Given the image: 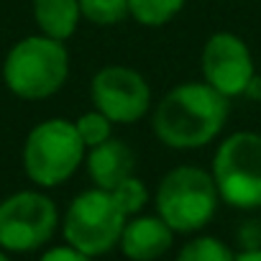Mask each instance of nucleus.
Returning <instances> with one entry per match:
<instances>
[{"instance_id":"nucleus-8","label":"nucleus","mask_w":261,"mask_h":261,"mask_svg":"<svg viewBox=\"0 0 261 261\" xmlns=\"http://www.w3.org/2000/svg\"><path fill=\"white\" fill-rule=\"evenodd\" d=\"M90 100L95 110L108 115L118 125L141 120L151 108V87L146 77L130 67L110 64L95 72L90 80Z\"/></svg>"},{"instance_id":"nucleus-11","label":"nucleus","mask_w":261,"mask_h":261,"mask_svg":"<svg viewBox=\"0 0 261 261\" xmlns=\"http://www.w3.org/2000/svg\"><path fill=\"white\" fill-rule=\"evenodd\" d=\"M85 164H87V174L95 182V187L110 192L118 182H123L125 177L134 174L136 154H134V149H130L125 141L108 139L105 144L87 149Z\"/></svg>"},{"instance_id":"nucleus-1","label":"nucleus","mask_w":261,"mask_h":261,"mask_svg":"<svg viewBox=\"0 0 261 261\" xmlns=\"http://www.w3.org/2000/svg\"><path fill=\"white\" fill-rule=\"evenodd\" d=\"M230 97L207 82H185L172 87L151 113L154 136L177 151H192L213 144L228 123Z\"/></svg>"},{"instance_id":"nucleus-18","label":"nucleus","mask_w":261,"mask_h":261,"mask_svg":"<svg viewBox=\"0 0 261 261\" xmlns=\"http://www.w3.org/2000/svg\"><path fill=\"white\" fill-rule=\"evenodd\" d=\"M39 261H92V256H87V253H82V251H77V248H72V246L67 243V246H54V248H49Z\"/></svg>"},{"instance_id":"nucleus-14","label":"nucleus","mask_w":261,"mask_h":261,"mask_svg":"<svg viewBox=\"0 0 261 261\" xmlns=\"http://www.w3.org/2000/svg\"><path fill=\"white\" fill-rule=\"evenodd\" d=\"M177 261H236V253L215 236H197L179 248Z\"/></svg>"},{"instance_id":"nucleus-13","label":"nucleus","mask_w":261,"mask_h":261,"mask_svg":"<svg viewBox=\"0 0 261 261\" xmlns=\"http://www.w3.org/2000/svg\"><path fill=\"white\" fill-rule=\"evenodd\" d=\"M185 3L187 0H128V11H130V18L139 21L141 26L159 29L177 18Z\"/></svg>"},{"instance_id":"nucleus-16","label":"nucleus","mask_w":261,"mask_h":261,"mask_svg":"<svg viewBox=\"0 0 261 261\" xmlns=\"http://www.w3.org/2000/svg\"><path fill=\"white\" fill-rule=\"evenodd\" d=\"M110 195H113V200L118 202V207H120L128 218L139 215V213L146 207V202H149V187H146L144 179H139L136 174H130V177H125L123 182H118V185L110 190Z\"/></svg>"},{"instance_id":"nucleus-22","label":"nucleus","mask_w":261,"mask_h":261,"mask_svg":"<svg viewBox=\"0 0 261 261\" xmlns=\"http://www.w3.org/2000/svg\"><path fill=\"white\" fill-rule=\"evenodd\" d=\"M0 261H11V258H8V253H6L3 248H0Z\"/></svg>"},{"instance_id":"nucleus-4","label":"nucleus","mask_w":261,"mask_h":261,"mask_svg":"<svg viewBox=\"0 0 261 261\" xmlns=\"http://www.w3.org/2000/svg\"><path fill=\"white\" fill-rule=\"evenodd\" d=\"M87 146L82 144L77 125L67 118H49L34 125L23 144L26 177L39 187H59L80 169Z\"/></svg>"},{"instance_id":"nucleus-17","label":"nucleus","mask_w":261,"mask_h":261,"mask_svg":"<svg viewBox=\"0 0 261 261\" xmlns=\"http://www.w3.org/2000/svg\"><path fill=\"white\" fill-rule=\"evenodd\" d=\"M77 134H80V139H82V144L87 146V149H92V146H100V144H105L108 139H113V120L108 118V115H102L100 110H87V113H82L80 118H77Z\"/></svg>"},{"instance_id":"nucleus-9","label":"nucleus","mask_w":261,"mask_h":261,"mask_svg":"<svg viewBox=\"0 0 261 261\" xmlns=\"http://www.w3.org/2000/svg\"><path fill=\"white\" fill-rule=\"evenodd\" d=\"M200 67L205 82L225 97H241L248 80L256 74L248 44L230 31H215L205 41Z\"/></svg>"},{"instance_id":"nucleus-3","label":"nucleus","mask_w":261,"mask_h":261,"mask_svg":"<svg viewBox=\"0 0 261 261\" xmlns=\"http://www.w3.org/2000/svg\"><path fill=\"white\" fill-rule=\"evenodd\" d=\"M220 195L210 172L182 164L164 174L156 187V215L174 233H197L202 230L218 210Z\"/></svg>"},{"instance_id":"nucleus-5","label":"nucleus","mask_w":261,"mask_h":261,"mask_svg":"<svg viewBox=\"0 0 261 261\" xmlns=\"http://www.w3.org/2000/svg\"><path fill=\"white\" fill-rule=\"evenodd\" d=\"M218 195L236 210H261V134H230L213 156L210 169Z\"/></svg>"},{"instance_id":"nucleus-7","label":"nucleus","mask_w":261,"mask_h":261,"mask_svg":"<svg viewBox=\"0 0 261 261\" xmlns=\"http://www.w3.org/2000/svg\"><path fill=\"white\" fill-rule=\"evenodd\" d=\"M59 225L57 202L36 190H23L0 202V248L29 253L51 241Z\"/></svg>"},{"instance_id":"nucleus-2","label":"nucleus","mask_w":261,"mask_h":261,"mask_svg":"<svg viewBox=\"0 0 261 261\" xmlns=\"http://www.w3.org/2000/svg\"><path fill=\"white\" fill-rule=\"evenodd\" d=\"M69 77V51L64 41L44 34L26 36L11 46L3 62V82L21 100H46Z\"/></svg>"},{"instance_id":"nucleus-10","label":"nucleus","mask_w":261,"mask_h":261,"mask_svg":"<svg viewBox=\"0 0 261 261\" xmlns=\"http://www.w3.org/2000/svg\"><path fill=\"white\" fill-rule=\"evenodd\" d=\"M174 243V230L159 215H134L125 220L120 251L130 261H156Z\"/></svg>"},{"instance_id":"nucleus-20","label":"nucleus","mask_w":261,"mask_h":261,"mask_svg":"<svg viewBox=\"0 0 261 261\" xmlns=\"http://www.w3.org/2000/svg\"><path fill=\"white\" fill-rule=\"evenodd\" d=\"M243 97L246 100H253V102H261V74H253L243 90Z\"/></svg>"},{"instance_id":"nucleus-21","label":"nucleus","mask_w":261,"mask_h":261,"mask_svg":"<svg viewBox=\"0 0 261 261\" xmlns=\"http://www.w3.org/2000/svg\"><path fill=\"white\" fill-rule=\"evenodd\" d=\"M236 261H261V248H248L236 253Z\"/></svg>"},{"instance_id":"nucleus-6","label":"nucleus","mask_w":261,"mask_h":261,"mask_svg":"<svg viewBox=\"0 0 261 261\" xmlns=\"http://www.w3.org/2000/svg\"><path fill=\"white\" fill-rule=\"evenodd\" d=\"M125 220L128 215L118 207L113 195L108 190L95 187V190L80 192L69 202L64 213L62 233L72 248L95 258L113 251L120 243Z\"/></svg>"},{"instance_id":"nucleus-15","label":"nucleus","mask_w":261,"mask_h":261,"mask_svg":"<svg viewBox=\"0 0 261 261\" xmlns=\"http://www.w3.org/2000/svg\"><path fill=\"white\" fill-rule=\"evenodd\" d=\"M80 11L95 26H118L130 16L128 0H80Z\"/></svg>"},{"instance_id":"nucleus-19","label":"nucleus","mask_w":261,"mask_h":261,"mask_svg":"<svg viewBox=\"0 0 261 261\" xmlns=\"http://www.w3.org/2000/svg\"><path fill=\"white\" fill-rule=\"evenodd\" d=\"M238 241L243 243V251L261 248V220H246L238 228Z\"/></svg>"},{"instance_id":"nucleus-12","label":"nucleus","mask_w":261,"mask_h":261,"mask_svg":"<svg viewBox=\"0 0 261 261\" xmlns=\"http://www.w3.org/2000/svg\"><path fill=\"white\" fill-rule=\"evenodd\" d=\"M34 21L44 36L67 41L82 21L80 0H34Z\"/></svg>"}]
</instances>
